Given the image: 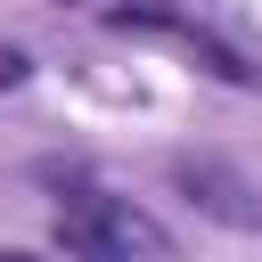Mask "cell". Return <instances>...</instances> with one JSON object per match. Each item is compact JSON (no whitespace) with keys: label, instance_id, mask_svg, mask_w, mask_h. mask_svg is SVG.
I'll use <instances>...</instances> for the list:
<instances>
[{"label":"cell","instance_id":"2","mask_svg":"<svg viewBox=\"0 0 262 262\" xmlns=\"http://www.w3.org/2000/svg\"><path fill=\"white\" fill-rule=\"evenodd\" d=\"M172 188H180L205 221H221V229H262V196H254V180L229 172V164H213V156H180V164H172Z\"/></svg>","mask_w":262,"mask_h":262},{"label":"cell","instance_id":"4","mask_svg":"<svg viewBox=\"0 0 262 262\" xmlns=\"http://www.w3.org/2000/svg\"><path fill=\"white\" fill-rule=\"evenodd\" d=\"M106 25H115V33H188V16H180L172 0H115Z\"/></svg>","mask_w":262,"mask_h":262},{"label":"cell","instance_id":"3","mask_svg":"<svg viewBox=\"0 0 262 262\" xmlns=\"http://www.w3.org/2000/svg\"><path fill=\"white\" fill-rule=\"evenodd\" d=\"M180 49L196 57V74H213V82H229V90H254V82H262V66H246V57H237L221 33H205V25H188V33H180Z\"/></svg>","mask_w":262,"mask_h":262},{"label":"cell","instance_id":"6","mask_svg":"<svg viewBox=\"0 0 262 262\" xmlns=\"http://www.w3.org/2000/svg\"><path fill=\"white\" fill-rule=\"evenodd\" d=\"M0 262H33V254H8V246H0Z\"/></svg>","mask_w":262,"mask_h":262},{"label":"cell","instance_id":"1","mask_svg":"<svg viewBox=\"0 0 262 262\" xmlns=\"http://www.w3.org/2000/svg\"><path fill=\"white\" fill-rule=\"evenodd\" d=\"M57 246L74 262H172V237L131 196H106V188H82V180L57 205Z\"/></svg>","mask_w":262,"mask_h":262},{"label":"cell","instance_id":"5","mask_svg":"<svg viewBox=\"0 0 262 262\" xmlns=\"http://www.w3.org/2000/svg\"><path fill=\"white\" fill-rule=\"evenodd\" d=\"M25 74H33V57H25V49H0V90H16Z\"/></svg>","mask_w":262,"mask_h":262}]
</instances>
